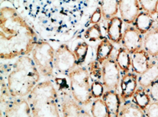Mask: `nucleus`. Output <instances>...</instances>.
<instances>
[{"label": "nucleus", "mask_w": 158, "mask_h": 117, "mask_svg": "<svg viewBox=\"0 0 158 117\" xmlns=\"http://www.w3.org/2000/svg\"><path fill=\"white\" fill-rule=\"evenodd\" d=\"M77 66L73 52L67 44H62L56 49L54 56V69L62 75H68Z\"/></svg>", "instance_id": "6"}, {"label": "nucleus", "mask_w": 158, "mask_h": 117, "mask_svg": "<svg viewBox=\"0 0 158 117\" xmlns=\"http://www.w3.org/2000/svg\"><path fill=\"white\" fill-rule=\"evenodd\" d=\"M118 117H146V115L135 103L126 101L121 107Z\"/></svg>", "instance_id": "19"}, {"label": "nucleus", "mask_w": 158, "mask_h": 117, "mask_svg": "<svg viewBox=\"0 0 158 117\" xmlns=\"http://www.w3.org/2000/svg\"><path fill=\"white\" fill-rule=\"evenodd\" d=\"M158 79V62H151L149 68L140 75L138 83L141 88H149L150 86Z\"/></svg>", "instance_id": "16"}, {"label": "nucleus", "mask_w": 158, "mask_h": 117, "mask_svg": "<svg viewBox=\"0 0 158 117\" xmlns=\"http://www.w3.org/2000/svg\"><path fill=\"white\" fill-rule=\"evenodd\" d=\"M131 59L132 71L138 75L144 73L151 64L150 62V55L144 49H141L132 53Z\"/></svg>", "instance_id": "13"}, {"label": "nucleus", "mask_w": 158, "mask_h": 117, "mask_svg": "<svg viewBox=\"0 0 158 117\" xmlns=\"http://www.w3.org/2000/svg\"><path fill=\"white\" fill-rule=\"evenodd\" d=\"M118 10L120 12L122 20L125 23L131 25L135 22V19L139 15L141 6L139 1H127L122 0L119 1Z\"/></svg>", "instance_id": "10"}, {"label": "nucleus", "mask_w": 158, "mask_h": 117, "mask_svg": "<svg viewBox=\"0 0 158 117\" xmlns=\"http://www.w3.org/2000/svg\"><path fill=\"white\" fill-rule=\"evenodd\" d=\"M148 93L153 102H158V79L150 86Z\"/></svg>", "instance_id": "30"}, {"label": "nucleus", "mask_w": 158, "mask_h": 117, "mask_svg": "<svg viewBox=\"0 0 158 117\" xmlns=\"http://www.w3.org/2000/svg\"><path fill=\"white\" fill-rule=\"evenodd\" d=\"M102 84L107 91H115L120 84V68L114 57H110L104 62L102 66Z\"/></svg>", "instance_id": "8"}, {"label": "nucleus", "mask_w": 158, "mask_h": 117, "mask_svg": "<svg viewBox=\"0 0 158 117\" xmlns=\"http://www.w3.org/2000/svg\"><path fill=\"white\" fill-rule=\"evenodd\" d=\"M105 86L100 81H93L91 84V93L93 98L99 99L105 94Z\"/></svg>", "instance_id": "28"}, {"label": "nucleus", "mask_w": 158, "mask_h": 117, "mask_svg": "<svg viewBox=\"0 0 158 117\" xmlns=\"http://www.w3.org/2000/svg\"><path fill=\"white\" fill-rule=\"evenodd\" d=\"M154 19L150 14L141 12L134 22V26L141 34L147 33L152 28Z\"/></svg>", "instance_id": "18"}, {"label": "nucleus", "mask_w": 158, "mask_h": 117, "mask_svg": "<svg viewBox=\"0 0 158 117\" xmlns=\"http://www.w3.org/2000/svg\"><path fill=\"white\" fill-rule=\"evenodd\" d=\"M102 99L106 106L108 117H118L121 109V97L115 91H106Z\"/></svg>", "instance_id": "12"}, {"label": "nucleus", "mask_w": 158, "mask_h": 117, "mask_svg": "<svg viewBox=\"0 0 158 117\" xmlns=\"http://www.w3.org/2000/svg\"><path fill=\"white\" fill-rule=\"evenodd\" d=\"M146 117H158V102H152L146 109Z\"/></svg>", "instance_id": "29"}, {"label": "nucleus", "mask_w": 158, "mask_h": 117, "mask_svg": "<svg viewBox=\"0 0 158 117\" xmlns=\"http://www.w3.org/2000/svg\"><path fill=\"white\" fill-rule=\"evenodd\" d=\"M32 59L41 75L49 78L54 74L55 50L47 41H38L32 50Z\"/></svg>", "instance_id": "5"}, {"label": "nucleus", "mask_w": 158, "mask_h": 117, "mask_svg": "<svg viewBox=\"0 0 158 117\" xmlns=\"http://www.w3.org/2000/svg\"><path fill=\"white\" fill-rule=\"evenodd\" d=\"M115 61L120 70H122L124 73L129 72L130 67L131 65V59L130 53L125 48H119Z\"/></svg>", "instance_id": "21"}, {"label": "nucleus", "mask_w": 158, "mask_h": 117, "mask_svg": "<svg viewBox=\"0 0 158 117\" xmlns=\"http://www.w3.org/2000/svg\"><path fill=\"white\" fill-rule=\"evenodd\" d=\"M132 97H133V102L144 112L151 103V99L149 93L145 91L144 88L137 89Z\"/></svg>", "instance_id": "22"}, {"label": "nucleus", "mask_w": 158, "mask_h": 117, "mask_svg": "<svg viewBox=\"0 0 158 117\" xmlns=\"http://www.w3.org/2000/svg\"><path fill=\"white\" fill-rule=\"evenodd\" d=\"M138 76L135 73L127 72L122 76L120 81V97L123 100H127L133 97L137 90Z\"/></svg>", "instance_id": "11"}, {"label": "nucleus", "mask_w": 158, "mask_h": 117, "mask_svg": "<svg viewBox=\"0 0 158 117\" xmlns=\"http://www.w3.org/2000/svg\"><path fill=\"white\" fill-rule=\"evenodd\" d=\"M122 25H123V21L119 17L112 18L108 21L107 25V36L108 39L112 42L115 44H120L122 40Z\"/></svg>", "instance_id": "14"}, {"label": "nucleus", "mask_w": 158, "mask_h": 117, "mask_svg": "<svg viewBox=\"0 0 158 117\" xmlns=\"http://www.w3.org/2000/svg\"><path fill=\"white\" fill-rule=\"evenodd\" d=\"M41 74L32 58L23 56L12 65L6 80V87L11 97H27L39 83Z\"/></svg>", "instance_id": "2"}, {"label": "nucleus", "mask_w": 158, "mask_h": 117, "mask_svg": "<svg viewBox=\"0 0 158 117\" xmlns=\"http://www.w3.org/2000/svg\"><path fill=\"white\" fill-rule=\"evenodd\" d=\"M140 6L143 12H147L151 15L157 13L158 12V1H148L141 0L139 1Z\"/></svg>", "instance_id": "26"}, {"label": "nucleus", "mask_w": 158, "mask_h": 117, "mask_svg": "<svg viewBox=\"0 0 158 117\" xmlns=\"http://www.w3.org/2000/svg\"><path fill=\"white\" fill-rule=\"evenodd\" d=\"M114 49V46L108 38L104 37L102 41L99 43L96 49V61H97L100 65H102L104 62L112 57V53Z\"/></svg>", "instance_id": "17"}, {"label": "nucleus", "mask_w": 158, "mask_h": 117, "mask_svg": "<svg viewBox=\"0 0 158 117\" xmlns=\"http://www.w3.org/2000/svg\"><path fill=\"white\" fill-rule=\"evenodd\" d=\"M91 114L93 117H108L106 106L102 98L96 99L92 104Z\"/></svg>", "instance_id": "23"}, {"label": "nucleus", "mask_w": 158, "mask_h": 117, "mask_svg": "<svg viewBox=\"0 0 158 117\" xmlns=\"http://www.w3.org/2000/svg\"><path fill=\"white\" fill-rule=\"evenodd\" d=\"M89 46L86 42H82L77 44L73 50V53L77 59V66H80L85 62L88 53Z\"/></svg>", "instance_id": "25"}, {"label": "nucleus", "mask_w": 158, "mask_h": 117, "mask_svg": "<svg viewBox=\"0 0 158 117\" xmlns=\"http://www.w3.org/2000/svg\"><path fill=\"white\" fill-rule=\"evenodd\" d=\"M70 80V92L76 101L80 105L86 106L91 103L90 76L87 68L78 66L67 75Z\"/></svg>", "instance_id": "4"}, {"label": "nucleus", "mask_w": 158, "mask_h": 117, "mask_svg": "<svg viewBox=\"0 0 158 117\" xmlns=\"http://www.w3.org/2000/svg\"><path fill=\"white\" fill-rule=\"evenodd\" d=\"M157 18H158V12H157Z\"/></svg>", "instance_id": "33"}, {"label": "nucleus", "mask_w": 158, "mask_h": 117, "mask_svg": "<svg viewBox=\"0 0 158 117\" xmlns=\"http://www.w3.org/2000/svg\"><path fill=\"white\" fill-rule=\"evenodd\" d=\"M88 72L89 74L90 78H93V81H99L102 78V68L100 64L97 61L90 62L88 65Z\"/></svg>", "instance_id": "27"}, {"label": "nucleus", "mask_w": 158, "mask_h": 117, "mask_svg": "<svg viewBox=\"0 0 158 117\" xmlns=\"http://www.w3.org/2000/svg\"><path fill=\"white\" fill-rule=\"evenodd\" d=\"M119 1H100L99 2L103 18L106 20H110L115 17L118 12Z\"/></svg>", "instance_id": "20"}, {"label": "nucleus", "mask_w": 158, "mask_h": 117, "mask_svg": "<svg viewBox=\"0 0 158 117\" xmlns=\"http://www.w3.org/2000/svg\"><path fill=\"white\" fill-rule=\"evenodd\" d=\"M123 48L131 54L142 49L143 39L141 33L135 27H127L122 36Z\"/></svg>", "instance_id": "9"}, {"label": "nucleus", "mask_w": 158, "mask_h": 117, "mask_svg": "<svg viewBox=\"0 0 158 117\" xmlns=\"http://www.w3.org/2000/svg\"><path fill=\"white\" fill-rule=\"evenodd\" d=\"M33 117H61L59 96L51 81L39 82L27 96Z\"/></svg>", "instance_id": "3"}, {"label": "nucleus", "mask_w": 158, "mask_h": 117, "mask_svg": "<svg viewBox=\"0 0 158 117\" xmlns=\"http://www.w3.org/2000/svg\"><path fill=\"white\" fill-rule=\"evenodd\" d=\"M80 117H91V115H90L87 111H85L84 113H83V114Z\"/></svg>", "instance_id": "32"}, {"label": "nucleus", "mask_w": 158, "mask_h": 117, "mask_svg": "<svg viewBox=\"0 0 158 117\" xmlns=\"http://www.w3.org/2000/svg\"><path fill=\"white\" fill-rule=\"evenodd\" d=\"M35 30L22 16L12 7L0 11V56L2 59H12L27 56L38 43Z\"/></svg>", "instance_id": "1"}, {"label": "nucleus", "mask_w": 158, "mask_h": 117, "mask_svg": "<svg viewBox=\"0 0 158 117\" xmlns=\"http://www.w3.org/2000/svg\"><path fill=\"white\" fill-rule=\"evenodd\" d=\"M84 37L91 42L102 41L104 37L102 33L100 25L97 24V25H93V26L89 27L85 32Z\"/></svg>", "instance_id": "24"}, {"label": "nucleus", "mask_w": 158, "mask_h": 117, "mask_svg": "<svg viewBox=\"0 0 158 117\" xmlns=\"http://www.w3.org/2000/svg\"><path fill=\"white\" fill-rule=\"evenodd\" d=\"M102 17V14L100 7H99L94 11L91 18H90V23L93 24V25H97L101 21Z\"/></svg>", "instance_id": "31"}, {"label": "nucleus", "mask_w": 158, "mask_h": 117, "mask_svg": "<svg viewBox=\"0 0 158 117\" xmlns=\"http://www.w3.org/2000/svg\"><path fill=\"white\" fill-rule=\"evenodd\" d=\"M144 49L152 57H158V27L152 28L144 37Z\"/></svg>", "instance_id": "15"}, {"label": "nucleus", "mask_w": 158, "mask_h": 117, "mask_svg": "<svg viewBox=\"0 0 158 117\" xmlns=\"http://www.w3.org/2000/svg\"><path fill=\"white\" fill-rule=\"evenodd\" d=\"M2 117H33L27 99L10 97L2 103Z\"/></svg>", "instance_id": "7"}]
</instances>
